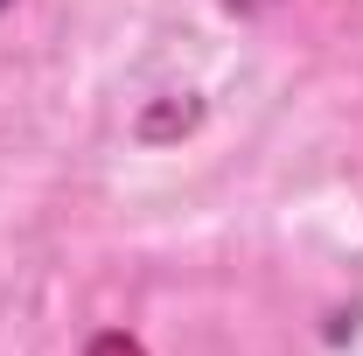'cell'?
<instances>
[{
  "mask_svg": "<svg viewBox=\"0 0 363 356\" xmlns=\"http://www.w3.org/2000/svg\"><path fill=\"white\" fill-rule=\"evenodd\" d=\"M98 356H133V350H126V343H105V350H98Z\"/></svg>",
  "mask_w": 363,
  "mask_h": 356,
  "instance_id": "1",
  "label": "cell"
}]
</instances>
